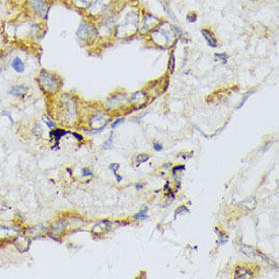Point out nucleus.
Here are the masks:
<instances>
[{
	"label": "nucleus",
	"instance_id": "nucleus-25",
	"mask_svg": "<svg viewBox=\"0 0 279 279\" xmlns=\"http://www.w3.org/2000/svg\"><path fill=\"white\" fill-rule=\"evenodd\" d=\"M188 212H189V209L186 206H180L179 208H177L176 215L182 214V213H188Z\"/></svg>",
	"mask_w": 279,
	"mask_h": 279
},
{
	"label": "nucleus",
	"instance_id": "nucleus-16",
	"mask_svg": "<svg viewBox=\"0 0 279 279\" xmlns=\"http://www.w3.org/2000/svg\"><path fill=\"white\" fill-rule=\"evenodd\" d=\"M241 204L247 211H253L257 206V200L255 197H249L244 201H242Z\"/></svg>",
	"mask_w": 279,
	"mask_h": 279
},
{
	"label": "nucleus",
	"instance_id": "nucleus-30",
	"mask_svg": "<svg viewBox=\"0 0 279 279\" xmlns=\"http://www.w3.org/2000/svg\"><path fill=\"white\" fill-rule=\"evenodd\" d=\"M187 21L189 23H195L197 21V16L195 15V13H193V15H188L187 16Z\"/></svg>",
	"mask_w": 279,
	"mask_h": 279
},
{
	"label": "nucleus",
	"instance_id": "nucleus-11",
	"mask_svg": "<svg viewBox=\"0 0 279 279\" xmlns=\"http://www.w3.org/2000/svg\"><path fill=\"white\" fill-rule=\"evenodd\" d=\"M10 66L13 69V71H15L17 74H23L25 72V69H26V65L23 62V60L20 57V56H15L11 59L10 62Z\"/></svg>",
	"mask_w": 279,
	"mask_h": 279
},
{
	"label": "nucleus",
	"instance_id": "nucleus-12",
	"mask_svg": "<svg viewBox=\"0 0 279 279\" xmlns=\"http://www.w3.org/2000/svg\"><path fill=\"white\" fill-rule=\"evenodd\" d=\"M110 228H111V222L110 221H108V220L100 221L99 223H96V225L93 228V233L96 234V235L106 233L110 230Z\"/></svg>",
	"mask_w": 279,
	"mask_h": 279
},
{
	"label": "nucleus",
	"instance_id": "nucleus-33",
	"mask_svg": "<svg viewBox=\"0 0 279 279\" xmlns=\"http://www.w3.org/2000/svg\"><path fill=\"white\" fill-rule=\"evenodd\" d=\"M178 170H185V166L184 165H181V166H177V167H174V173H176Z\"/></svg>",
	"mask_w": 279,
	"mask_h": 279
},
{
	"label": "nucleus",
	"instance_id": "nucleus-36",
	"mask_svg": "<svg viewBox=\"0 0 279 279\" xmlns=\"http://www.w3.org/2000/svg\"><path fill=\"white\" fill-rule=\"evenodd\" d=\"M252 1H258V0H252Z\"/></svg>",
	"mask_w": 279,
	"mask_h": 279
},
{
	"label": "nucleus",
	"instance_id": "nucleus-27",
	"mask_svg": "<svg viewBox=\"0 0 279 279\" xmlns=\"http://www.w3.org/2000/svg\"><path fill=\"white\" fill-rule=\"evenodd\" d=\"M110 170L113 172L114 174L120 169V164L119 163H112V164H110Z\"/></svg>",
	"mask_w": 279,
	"mask_h": 279
},
{
	"label": "nucleus",
	"instance_id": "nucleus-22",
	"mask_svg": "<svg viewBox=\"0 0 279 279\" xmlns=\"http://www.w3.org/2000/svg\"><path fill=\"white\" fill-rule=\"evenodd\" d=\"M146 212H147V207L145 208V209H143V210H141L140 212L139 213H137V214H135L134 216H133V218L134 219H140V220H144V219H146L147 218V215H146Z\"/></svg>",
	"mask_w": 279,
	"mask_h": 279
},
{
	"label": "nucleus",
	"instance_id": "nucleus-1",
	"mask_svg": "<svg viewBox=\"0 0 279 279\" xmlns=\"http://www.w3.org/2000/svg\"><path fill=\"white\" fill-rule=\"evenodd\" d=\"M6 32L20 40H33L41 38V34L44 33L42 30V22H39L24 13L23 20H15L7 22Z\"/></svg>",
	"mask_w": 279,
	"mask_h": 279
},
{
	"label": "nucleus",
	"instance_id": "nucleus-32",
	"mask_svg": "<svg viewBox=\"0 0 279 279\" xmlns=\"http://www.w3.org/2000/svg\"><path fill=\"white\" fill-rule=\"evenodd\" d=\"M153 148H155L157 151H161V150H163V146H162L159 142L153 143Z\"/></svg>",
	"mask_w": 279,
	"mask_h": 279
},
{
	"label": "nucleus",
	"instance_id": "nucleus-5",
	"mask_svg": "<svg viewBox=\"0 0 279 279\" xmlns=\"http://www.w3.org/2000/svg\"><path fill=\"white\" fill-rule=\"evenodd\" d=\"M100 35L99 29L91 22L83 20L80 22L77 30H76V36L81 42H90L93 41Z\"/></svg>",
	"mask_w": 279,
	"mask_h": 279
},
{
	"label": "nucleus",
	"instance_id": "nucleus-31",
	"mask_svg": "<svg viewBox=\"0 0 279 279\" xmlns=\"http://www.w3.org/2000/svg\"><path fill=\"white\" fill-rule=\"evenodd\" d=\"M253 93H254V92H248V93H247L245 94V96H244V99H243V101L241 102V104H240L239 108H241V107H242V106H243V105L245 104V102H246V101L248 100V96H249V95H251V94H252Z\"/></svg>",
	"mask_w": 279,
	"mask_h": 279
},
{
	"label": "nucleus",
	"instance_id": "nucleus-28",
	"mask_svg": "<svg viewBox=\"0 0 279 279\" xmlns=\"http://www.w3.org/2000/svg\"><path fill=\"white\" fill-rule=\"evenodd\" d=\"M81 175H82V177H93V172L91 170H89V169H82L81 170Z\"/></svg>",
	"mask_w": 279,
	"mask_h": 279
},
{
	"label": "nucleus",
	"instance_id": "nucleus-18",
	"mask_svg": "<svg viewBox=\"0 0 279 279\" xmlns=\"http://www.w3.org/2000/svg\"><path fill=\"white\" fill-rule=\"evenodd\" d=\"M142 96H146L143 92H136V93H133V95L131 96V102H132L133 104H136V105H137V104H138V105H141V104H143V103L146 101V99H140V97H142Z\"/></svg>",
	"mask_w": 279,
	"mask_h": 279
},
{
	"label": "nucleus",
	"instance_id": "nucleus-21",
	"mask_svg": "<svg viewBox=\"0 0 279 279\" xmlns=\"http://www.w3.org/2000/svg\"><path fill=\"white\" fill-rule=\"evenodd\" d=\"M218 238H219V244L218 245H225L228 241H229V236L227 235V233L222 231L218 232Z\"/></svg>",
	"mask_w": 279,
	"mask_h": 279
},
{
	"label": "nucleus",
	"instance_id": "nucleus-2",
	"mask_svg": "<svg viewBox=\"0 0 279 279\" xmlns=\"http://www.w3.org/2000/svg\"><path fill=\"white\" fill-rule=\"evenodd\" d=\"M51 6V0H23L25 15L42 23L47 22Z\"/></svg>",
	"mask_w": 279,
	"mask_h": 279
},
{
	"label": "nucleus",
	"instance_id": "nucleus-26",
	"mask_svg": "<svg viewBox=\"0 0 279 279\" xmlns=\"http://www.w3.org/2000/svg\"><path fill=\"white\" fill-rule=\"evenodd\" d=\"M112 141H113V132L110 133V137H109L108 140L105 142V144L103 145V148H104V149L109 148V147L112 145Z\"/></svg>",
	"mask_w": 279,
	"mask_h": 279
},
{
	"label": "nucleus",
	"instance_id": "nucleus-3",
	"mask_svg": "<svg viewBox=\"0 0 279 279\" xmlns=\"http://www.w3.org/2000/svg\"><path fill=\"white\" fill-rule=\"evenodd\" d=\"M36 81L41 91L45 94L57 93L62 85L61 79L57 74L47 70L45 68H42L39 71L38 75L36 76Z\"/></svg>",
	"mask_w": 279,
	"mask_h": 279
},
{
	"label": "nucleus",
	"instance_id": "nucleus-19",
	"mask_svg": "<svg viewBox=\"0 0 279 279\" xmlns=\"http://www.w3.org/2000/svg\"><path fill=\"white\" fill-rule=\"evenodd\" d=\"M42 121H43L47 126L49 127V129H53V128H55L56 126H57V124H56V122H54L48 115H43L42 116Z\"/></svg>",
	"mask_w": 279,
	"mask_h": 279
},
{
	"label": "nucleus",
	"instance_id": "nucleus-15",
	"mask_svg": "<svg viewBox=\"0 0 279 279\" xmlns=\"http://www.w3.org/2000/svg\"><path fill=\"white\" fill-rule=\"evenodd\" d=\"M72 5L80 10H88L93 4V0H70Z\"/></svg>",
	"mask_w": 279,
	"mask_h": 279
},
{
	"label": "nucleus",
	"instance_id": "nucleus-20",
	"mask_svg": "<svg viewBox=\"0 0 279 279\" xmlns=\"http://www.w3.org/2000/svg\"><path fill=\"white\" fill-rule=\"evenodd\" d=\"M66 133H68V132L65 131V130H63V129H55V130L52 131L50 134H51V135H55L53 138H55V140L58 142V141L60 140V138H61L63 135H65Z\"/></svg>",
	"mask_w": 279,
	"mask_h": 279
},
{
	"label": "nucleus",
	"instance_id": "nucleus-24",
	"mask_svg": "<svg viewBox=\"0 0 279 279\" xmlns=\"http://www.w3.org/2000/svg\"><path fill=\"white\" fill-rule=\"evenodd\" d=\"M215 57L217 59H220L222 61L223 64H226L228 59H229V56L226 53H221V54H215Z\"/></svg>",
	"mask_w": 279,
	"mask_h": 279
},
{
	"label": "nucleus",
	"instance_id": "nucleus-10",
	"mask_svg": "<svg viewBox=\"0 0 279 279\" xmlns=\"http://www.w3.org/2000/svg\"><path fill=\"white\" fill-rule=\"evenodd\" d=\"M67 227V221L65 219H59V220H56L50 230V233L54 238H58L66 230Z\"/></svg>",
	"mask_w": 279,
	"mask_h": 279
},
{
	"label": "nucleus",
	"instance_id": "nucleus-29",
	"mask_svg": "<svg viewBox=\"0 0 279 279\" xmlns=\"http://www.w3.org/2000/svg\"><path fill=\"white\" fill-rule=\"evenodd\" d=\"M124 122V118H120V119H117L114 123H112V128L115 129L116 127H118L119 125H121L122 123Z\"/></svg>",
	"mask_w": 279,
	"mask_h": 279
},
{
	"label": "nucleus",
	"instance_id": "nucleus-4",
	"mask_svg": "<svg viewBox=\"0 0 279 279\" xmlns=\"http://www.w3.org/2000/svg\"><path fill=\"white\" fill-rule=\"evenodd\" d=\"M60 114L63 116L64 121L72 123L77 117V103L73 96L64 94L60 104Z\"/></svg>",
	"mask_w": 279,
	"mask_h": 279
},
{
	"label": "nucleus",
	"instance_id": "nucleus-7",
	"mask_svg": "<svg viewBox=\"0 0 279 279\" xmlns=\"http://www.w3.org/2000/svg\"><path fill=\"white\" fill-rule=\"evenodd\" d=\"M30 92V88L23 83H19V85H15L8 89L7 94H9L12 97H16L19 100H24L27 96V93Z\"/></svg>",
	"mask_w": 279,
	"mask_h": 279
},
{
	"label": "nucleus",
	"instance_id": "nucleus-23",
	"mask_svg": "<svg viewBox=\"0 0 279 279\" xmlns=\"http://www.w3.org/2000/svg\"><path fill=\"white\" fill-rule=\"evenodd\" d=\"M147 160H149V156L145 155V153H141V155H138L136 157V162H137L138 164H140V163L146 162Z\"/></svg>",
	"mask_w": 279,
	"mask_h": 279
},
{
	"label": "nucleus",
	"instance_id": "nucleus-14",
	"mask_svg": "<svg viewBox=\"0 0 279 279\" xmlns=\"http://www.w3.org/2000/svg\"><path fill=\"white\" fill-rule=\"evenodd\" d=\"M201 34H202L203 38L205 39V41L207 42V44L209 46L212 47V48H217V46H218L217 41L211 32H209L208 30H202Z\"/></svg>",
	"mask_w": 279,
	"mask_h": 279
},
{
	"label": "nucleus",
	"instance_id": "nucleus-8",
	"mask_svg": "<svg viewBox=\"0 0 279 279\" xmlns=\"http://www.w3.org/2000/svg\"><path fill=\"white\" fill-rule=\"evenodd\" d=\"M21 233V231L17 228L13 227H6L3 225H0V241H11L15 239Z\"/></svg>",
	"mask_w": 279,
	"mask_h": 279
},
{
	"label": "nucleus",
	"instance_id": "nucleus-6",
	"mask_svg": "<svg viewBox=\"0 0 279 279\" xmlns=\"http://www.w3.org/2000/svg\"><path fill=\"white\" fill-rule=\"evenodd\" d=\"M111 3V0H93L91 7L87 10L91 16L96 17L105 13Z\"/></svg>",
	"mask_w": 279,
	"mask_h": 279
},
{
	"label": "nucleus",
	"instance_id": "nucleus-13",
	"mask_svg": "<svg viewBox=\"0 0 279 279\" xmlns=\"http://www.w3.org/2000/svg\"><path fill=\"white\" fill-rule=\"evenodd\" d=\"M125 100H126V99H125L124 95L117 94V95H114V96H112V97H109V99L106 101V106L109 109H113V108L119 107L120 105H123Z\"/></svg>",
	"mask_w": 279,
	"mask_h": 279
},
{
	"label": "nucleus",
	"instance_id": "nucleus-34",
	"mask_svg": "<svg viewBox=\"0 0 279 279\" xmlns=\"http://www.w3.org/2000/svg\"><path fill=\"white\" fill-rule=\"evenodd\" d=\"M71 134L74 135V136L77 138V140H82V136H81V135H79V134H77V133H75V132H71Z\"/></svg>",
	"mask_w": 279,
	"mask_h": 279
},
{
	"label": "nucleus",
	"instance_id": "nucleus-9",
	"mask_svg": "<svg viewBox=\"0 0 279 279\" xmlns=\"http://www.w3.org/2000/svg\"><path fill=\"white\" fill-rule=\"evenodd\" d=\"M107 126V119L104 113L95 114L90 121V127L94 130V132H100Z\"/></svg>",
	"mask_w": 279,
	"mask_h": 279
},
{
	"label": "nucleus",
	"instance_id": "nucleus-17",
	"mask_svg": "<svg viewBox=\"0 0 279 279\" xmlns=\"http://www.w3.org/2000/svg\"><path fill=\"white\" fill-rule=\"evenodd\" d=\"M253 273L250 269L246 268V267H238L235 270V278L239 279H244V278H251L252 277Z\"/></svg>",
	"mask_w": 279,
	"mask_h": 279
},
{
	"label": "nucleus",
	"instance_id": "nucleus-35",
	"mask_svg": "<svg viewBox=\"0 0 279 279\" xmlns=\"http://www.w3.org/2000/svg\"><path fill=\"white\" fill-rule=\"evenodd\" d=\"M2 71H3V68H2V67H0V76L2 75Z\"/></svg>",
	"mask_w": 279,
	"mask_h": 279
}]
</instances>
